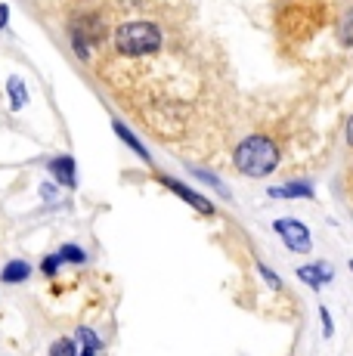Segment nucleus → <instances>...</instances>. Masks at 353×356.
<instances>
[{
	"mask_svg": "<svg viewBox=\"0 0 353 356\" xmlns=\"http://www.w3.org/2000/svg\"><path fill=\"white\" fill-rule=\"evenodd\" d=\"M273 229L282 236L285 248L295 251V254H307L310 248H313V242H310V229L304 227L301 220H295V217H285V220H276Z\"/></svg>",
	"mask_w": 353,
	"mask_h": 356,
	"instance_id": "obj_3",
	"label": "nucleus"
},
{
	"mask_svg": "<svg viewBox=\"0 0 353 356\" xmlns=\"http://www.w3.org/2000/svg\"><path fill=\"white\" fill-rule=\"evenodd\" d=\"M161 47V29L152 22H124L115 29V50L121 56H149Z\"/></svg>",
	"mask_w": 353,
	"mask_h": 356,
	"instance_id": "obj_2",
	"label": "nucleus"
},
{
	"mask_svg": "<svg viewBox=\"0 0 353 356\" xmlns=\"http://www.w3.org/2000/svg\"><path fill=\"white\" fill-rule=\"evenodd\" d=\"M97 353H99V350H90V347H84V350H81L78 356H97Z\"/></svg>",
	"mask_w": 353,
	"mask_h": 356,
	"instance_id": "obj_22",
	"label": "nucleus"
},
{
	"mask_svg": "<svg viewBox=\"0 0 353 356\" xmlns=\"http://www.w3.org/2000/svg\"><path fill=\"white\" fill-rule=\"evenodd\" d=\"M192 174H195V177H199V180H202V183H208V186H214V189H217V193H220L223 198H229V189H227V186H223V183H220V180H217V177H214V174H208V170H199V168H195V170H192Z\"/></svg>",
	"mask_w": 353,
	"mask_h": 356,
	"instance_id": "obj_16",
	"label": "nucleus"
},
{
	"mask_svg": "<svg viewBox=\"0 0 353 356\" xmlns=\"http://www.w3.org/2000/svg\"><path fill=\"white\" fill-rule=\"evenodd\" d=\"M161 186H167L176 198H183L186 204H192L195 211H202V214H214V204L208 202L205 195H199V193H192L189 186H183L180 180H174V177H161Z\"/></svg>",
	"mask_w": 353,
	"mask_h": 356,
	"instance_id": "obj_5",
	"label": "nucleus"
},
{
	"mask_svg": "<svg viewBox=\"0 0 353 356\" xmlns=\"http://www.w3.org/2000/svg\"><path fill=\"white\" fill-rule=\"evenodd\" d=\"M297 279H304L310 289L319 291L331 279V270L325 264H307V266H301V270H297Z\"/></svg>",
	"mask_w": 353,
	"mask_h": 356,
	"instance_id": "obj_7",
	"label": "nucleus"
},
{
	"mask_svg": "<svg viewBox=\"0 0 353 356\" xmlns=\"http://www.w3.org/2000/svg\"><path fill=\"white\" fill-rule=\"evenodd\" d=\"M319 319H322V332H325V338H331L335 325H331V316H329V310H325V307H319Z\"/></svg>",
	"mask_w": 353,
	"mask_h": 356,
	"instance_id": "obj_19",
	"label": "nucleus"
},
{
	"mask_svg": "<svg viewBox=\"0 0 353 356\" xmlns=\"http://www.w3.org/2000/svg\"><path fill=\"white\" fill-rule=\"evenodd\" d=\"M99 38H103V25L93 16H81L72 22V44L81 59H87V44H97Z\"/></svg>",
	"mask_w": 353,
	"mask_h": 356,
	"instance_id": "obj_4",
	"label": "nucleus"
},
{
	"mask_svg": "<svg viewBox=\"0 0 353 356\" xmlns=\"http://www.w3.org/2000/svg\"><path fill=\"white\" fill-rule=\"evenodd\" d=\"M6 22H10V6L0 3V29H6Z\"/></svg>",
	"mask_w": 353,
	"mask_h": 356,
	"instance_id": "obj_20",
	"label": "nucleus"
},
{
	"mask_svg": "<svg viewBox=\"0 0 353 356\" xmlns=\"http://www.w3.org/2000/svg\"><path fill=\"white\" fill-rule=\"evenodd\" d=\"M59 266H63V257L59 254H47L44 260H40V273H44V276H56Z\"/></svg>",
	"mask_w": 353,
	"mask_h": 356,
	"instance_id": "obj_17",
	"label": "nucleus"
},
{
	"mask_svg": "<svg viewBox=\"0 0 353 356\" xmlns=\"http://www.w3.org/2000/svg\"><path fill=\"white\" fill-rule=\"evenodd\" d=\"M56 254L63 257V264H87L84 248H78V245H63V248H59Z\"/></svg>",
	"mask_w": 353,
	"mask_h": 356,
	"instance_id": "obj_14",
	"label": "nucleus"
},
{
	"mask_svg": "<svg viewBox=\"0 0 353 356\" xmlns=\"http://www.w3.org/2000/svg\"><path fill=\"white\" fill-rule=\"evenodd\" d=\"M47 170H50V174L59 180V186L74 189V183H78V168H74L72 155H56V159H50V161H47Z\"/></svg>",
	"mask_w": 353,
	"mask_h": 356,
	"instance_id": "obj_6",
	"label": "nucleus"
},
{
	"mask_svg": "<svg viewBox=\"0 0 353 356\" xmlns=\"http://www.w3.org/2000/svg\"><path fill=\"white\" fill-rule=\"evenodd\" d=\"M74 341H81L84 347H90V350H103V341H99V334L93 332V328L81 325L78 332H74Z\"/></svg>",
	"mask_w": 353,
	"mask_h": 356,
	"instance_id": "obj_13",
	"label": "nucleus"
},
{
	"mask_svg": "<svg viewBox=\"0 0 353 356\" xmlns=\"http://www.w3.org/2000/svg\"><path fill=\"white\" fill-rule=\"evenodd\" d=\"M257 273H261L263 279H267L270 282V289H282V282H279V276H276L273 270H270V266H263V264H257Z\"/></svg>",
	"mask_w": 353,
	"mask_h": 356,
	"instance_id": "obj_18",
	"label": "nucleus"
},
{
	"mask_svg": "<svg viewBox=\"0 0 353 356\" xmlns=\"http://www.w3.org/2000/svg\"><path fill=\"white\" fill-rule=\"evenodd\" d=\"M50 356H78V341L74 338H56L50 344Z\"/></svg>",
	"mask_w": 353,
	"mask_h": 356,
	"instance_id": "obj_12",
	"label": "nucleus"
},
{
	"mask_svg": "<svg viewBox=\"0 0 353 356\" xmlns=\"http://www.w3.org/2000/svg\"><path fill=\"white\" fill-rule=\"evenodd\" d=\"M233 164L239 174L245 177H267L279 168V146H276L270 136H245V140L236 146Z\"/></svg>",
	"mask_w": 353,
	"mask_h": 356,
	"instance_id": "obj_1",
	"label": "nucleus"
},
{
	"mask_svg": "<svg viewBox=\"0 0 353 356\" xmlns=\"http://www.w3.org/2000/svg\"><path fill=\"white\" fill-rule=\"evenodd\" d=\"M28 276H31V264H25V260H10V264H3V270H0V282L3 285H19Z\"/></svg>",
	"mask_w": 353,
	"mask_h": 356,
	"instance_id": "obj_8",
	"label": "nucleus"
},
{
	"mask_svg": "<svg viewBox=\"0 0 353 356\" xmlns=\"http://www.w3.org/2000/svg\"><path fill=\"white\" fill-rule=\"evenodd\" d=\"M347 143L353 146V115H350V121H347Z\"/></svg>",
	"mask_w": 353,
	"mask_h": 356,
	"instance_id": "obj_21",
	"label": "nucleus"
},
{
	"mask_svg": "<svg viewBox=\"0 0 353 356\" xmlns=\"http://www.w3.org/2000/svg\"><path fill=\"white\" fill-rule=\"evenodd\" d=\"M270 198H313L310 183H282V186L270 189Z\"/></svg>",
	"mask_w": 353,
	"mask_h": 356,
	"instance_id": "obj_9",
	"label": "nucleus"
},
{
	"mask_svg": "<svg viewBox=\"0 0 353 356\" xmlns=\"http://www.w3.org/2000/svg\"><path fill=\"white\" fill-rule=\"evenodd\" d=\"M6 90H10V108L13 112H19V108L28 102V90H25V81L19 78V74H13V78L6 81Z\"/></svg>",
	"mask_w": 353,
	"mask_h": 356,
	"instance_id": "obj_10",
	"label": "nucleus"
},
{
	"mask_svg": "<svg viewBox=\"0 0 353 356\" xmlns=\"http://www.w3.org/2000/svg\"><path fill=\"white\" fill-rule=\"evenodd\" d=\"M338 38L344 40V44L353 47V10H347L341 16V25H338Z\"/></svg>",
	"mask_w": 353,
	"mask_h": 356,
	"instance_id": "obj_15",
	"label": "nucleus"
},
{
	"mask_svg": "<svg viewBox=\"0 0 353 356\" xmlns=\"http://www.w3.org/2000/svg\"><path fill=\"white\" fill-rule=\"evenodd\" d=\"M115 134H118L121 140H124V146H127V149H133V152H137L142 161H149V149L142 146V143H140L137 136H133V134H131V130H127L124 124H121V121H115Z\"/></svg>",
	"mask_w": 353,
	"mask_h": 356,
	"instance_id": "obj_11",
	"label": "nucleus"
}]
</instances>
